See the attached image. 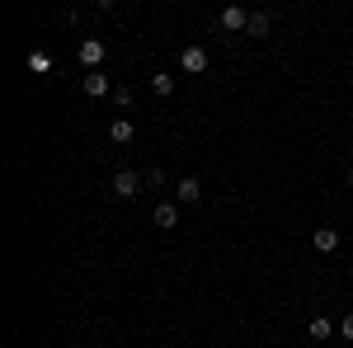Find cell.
<instances>
[{
    "label": "cell",
    "instance_id": "cell-1",
    "mask_svg": "<svg viewBox=\"0 0 353 348\" xmlns=\"http://www.w3.org/2000/svg\"><path fill=\"white\" fill-rule=\"evenodd\" d=\"M109 188H113V198H137V193H141V174H137V170H118Z\"/></svg>",
    "mask_w": 353,
    "mask_h": 348
},
{
    "label": "cell",
    "instance_id": "cell-2",
    "mask_svg": "<svg viewBox=\"0 0 353 348\" xmlns=\"http://www.w3.org/2000/svg\"><path fill=\"white\" fill-rule=\"evenodd\" d=\"M217 24L226 28V33H241V28H250V10H245V5H226Z\"/></svg>",
    "mask_w": 353,
    "mask_h": 348
},
{
    "label": "cell",
    "instance_id": "cell-3",
    "mask_svg": "<svg viewBox=\"0 0 353 348\" xmlns=\"http://www.w3.org/2000/svg\"><path fill=\"white\" fill-rule=\"evenodd\" d=\"M179 66H184L189 76H203V71H208V52L193 43V48H184V52H179Z\"/></svg>",
    "mask_w": 353,
    "mask_h": 348
},
{
    "label": "cell",
    "instance_id": "cell-4",
    "mask_svg": "<svg viewBox=\"0 0 353 348\" xmlns=\"http://www.w3.org/2000/svg\"><path fill=\"white\" fill-rule=\"evenodd\" d=\"M99 61H104V43H99V38H85L81 43V66L99 71Z\"/></svg>",
    "mask_w": 353,
    "mask_h": 348
},
{
    "label": "cell",
    "instance_id": "cell-5",
    "mask_svg": "<svg viewBox=\"0 0 353 348\" xmlns=\"http://www.w3.org/2000/svg\"><path fill=\"white\" fill-rule=\"evenodd\" d=\"M269 28H273V14H269V10H250V28H245L250 38H269Z\"/></svg>",
    "mask_w": 353,
    "mask_h": 348
},
{
    "label": "cell",
    "instance_id": "cell-6",
    "mask_svg": "<svg viewBox=\"0 0 353 348\" xmlns=\"http://www.w3.org/2000/svg\"><path fill=\"white\" fill-rule=\"evenodd\" d=\"M151 221H156L161 231H174V226H179V207H174V203H161V207L151 212Z\"/></svg>",
    "mask_w": 353,
    "mask_h": 348
},
{
    "label": "cell",
    "instance_id": "cell-7",
    "mask_svg": "<svg viewBox=\"0 0 353 348\" xmlns=\"http://www.w3.org/2000/svg\"><path fill=\"white\" fill-rule=\"evenodd\" d=\"M81 85H85V94H90V99H104V94H109V76H104V71H90Z\"/></svg>",
    "mask_w": 353,
    "mask_h": 348
},
{
    "label": "cell",
    "instance_id": "cell-8",
    "mask_svg": "<svg viewBox=\"0 0 353 348\" xmlns=\"http://www.w3.org/2000/svg\"><path fill=\"white\" fill-rule=\"evenodd\" d=\"M311 240H316V249H321V254H334V249H339V231H334V226H321Z\"/></svg>",
    "mask_w": 353,
    "mask_h": 348
},
{
    "label": "cell",
    "instance_id": "cell-9",
    "mask_svg": "<svg viewBox=\"0 0 353 348\" xmlns=\"http://www.w3.org/2000/svg\"><path fill=\"white\" fill-rule=\"evenodd\" d=\"M132 136H137V127L128 123V118H113V123H109V141H118V146H128Z\"/></svg>",
    "mask_w": 353,
    "mask_h": 348
},
{
    "label": "cell",
    "instance_id": "cell-10",
    "mask_svg": "<svg viewBox=\"0 0 353 348\" xmlns=\"http://www.w3.org/2000/svg\"><path fill=\"white\" fill-rule=\"evenodd\" d=\"M198 198H203V184H198L193 174H184V179H179V203H198Z\"/></svg>",
    "mask_w": 353,
    "mask_h": 348
},
{
    "label": "cell",
    "instance_id": "cell-11",
    "mask_svg": "<svg viewBox=\"0 0 353 348\" xmlns=\"http://www.w3.org/2000/svg\"><path fill=\"white\" fill-rule=\"evenodd\" d=\"M151 90L156 94H174V76L170 71H151Z\"/></svg>",
    "mask_w": 353,
    "mask_h": 348
},
{
    "label": "cell",
    "instance_id": "cell-12",
    "mask_svg": "<svg viewBox=\"0 0 353 348\" xmlns=\"http://www.w3.org/2000/svg\"><path fill=\"white\" fill-rule=\"evenodd\" d=\"M311 339H330V320H325V316L311 320Z\"/></svg>",
    "mask_w": 353,
    "mask_h": 348
},
{
    "label": "cell",
    "instance_id": "cell-13",
    "mask_svg": "<svg viewBox=\"0 0 353 348\" xmlns=\"http://www.w3.org/2000/svg\"><path fill=\"white\" fill-rule=\"evenodd\" d=\"M339 334H344V339H353V316H344V325H339Z\"/></svg>",
    "mask_w": 353,
    "mask_h": 348
},
{
    "label": "cell",
    "instance_id": "cell-14",
    "mask_svg": "<svg viewBox=\"0 0 353 348\" xmlns=\"http://www.w3.org/2000/svg\"><path fill=\"white\" fill-rule=\"evenodd\" d=\"M349 184H353V170H349Z\"/></svg>",
    "mask_w": 353,
    "mask_h": 348
}]
</instances>
